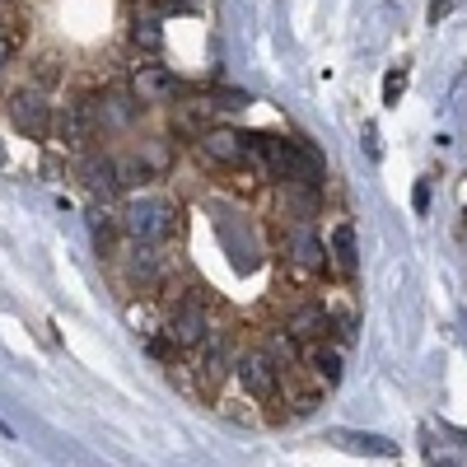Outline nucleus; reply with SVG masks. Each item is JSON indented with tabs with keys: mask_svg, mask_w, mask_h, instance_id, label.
<instances>
[{
	"mask_svg": "<svg viewBox=\"0 0 467 467\" xmlns=\"http://www.w3.org/2000/svg\"><path fill=\"white\" fill-rule=\"evenodd\" d=\"M0 440H10V425L5 420H0Z\"/></svg>",
	"mask_w": 467,
	"mask_h": 467,
	"instance_id": "31",
	"label": "nucleus"
},
{
	"mask_svg": "<svg viewBox=\"0 0 467 467\" xmlns=\"http://www.w3.org/2000/svg\"><path fill=\"white\" fill-rule=\"evenodd\" d=\"M197 145H202V154H206V164H220V169L248 164V136H239L234 127H211Z\"/></svg>",
	"mask_w": 467,
	"mask_h": 467,
	"instance_id": "8",
	"label": "nucleus"
},
{
	"mask_svg": "<svg viewBox=\"0 0 467 467\" xmlns=\"http://www.w3.org/2000/svg\"><path fill=\"white\" fill-rule=\"evenodd\" d=\"M122 266H127V281L140 285V290H150L154 281H160V271H164L160 248H154V244H136V239H131V253L122 257Z\"/></svg>",
	"mask_w": 467,
	"mask_h": 467,
	"instance_id": "12",
	"label": "nucleus"
},
{
	"mask_svg": "<svg viewBox=\"0 0 467 467\" xmlns=\"http://www.w3.org/2000/svg\"><path fill=\"white\" fill-rule=\"evenodd\" d=\"M416 211H420V215L431 211V178H420V182H416Z\"/></svg>",
	"mask_w": 467,
	"mask_h": 467,
	"instance_id": "28",
	"label": "nucleus"
},
{
	"mask_svg": "<svg viewBox=\"0 0 467 467\" xmlns=\"http://www.w3.org/2000/svg\"><path fill=\"white\" fill-rule=\"evenodd\" d=\"M304 365L314 369L318 383H337V379H341V350L327 346V341H314V346L304 350Z\"/></svg>",
	"mask_w": 467,
	"mask_h": 467,
	"instance_id": "17",
	"label": "nucleus"
},
{
	"mask_svg": "<svg viewBox=\"0 0 467 467\" xmlns=\"http://www.w3.org/2000/svg\"><path fill=\"white\" fill-rule=\"evenodd\" d=\"M5 108H10L15 131H19V136H28V140H47V136H52V127H57L52 103H47V94H43V89H15Z\"/></svg>",
	"mask_w": 467,
	"mask_h": 467,
	"instance_id": "2",
	"label": "nucleus"
},
{
	"mask_svg": "<svg viewBox=\"0 0 467 467\" xmlns=\"http://www.w3.org/2000/svg\"><path fill=\"white\" fill-rule=\"evenodd\" d=\"M285 257H290L299 271H308V276L327 271V248H323V239H318L314 224H290V229H285Z\"/></svg>",
	"mask_w": 467,
	"mask_h": 467,
	"instance_id": "7",
	"label": "nucleus"
},
{
	"mask_svg": "<svg viewBox=\"0 0 467 467\" xmlns=\"http://www.w3.org/2000/svg\"><path fill=\"white\" fill-rule=\"evenodd\" d=\"M318 402H323L318 388H299V393L290 398V416H314V411H318Z\"/></svg>",
	"mask_w": 467,
	"mask_h": 467,
	"instance_id": "24",
	"label": "nucleus"
},
{
	"mask_svg": "<svg viewBox=\"0 0 467 467\" xmlns=\"http://www.w3.org/2000/svg\"><path fill=\"white\" fill-rule=\"evenodd\" d=\"M365 150H369V160H379V127H365Z\"/></svg>",
	"mask_w": 467,
	"mask_h": 467,
	"instance_id": "29",
	"label": "nucleus"
},
{
	"mask_svg": "<svg viewBox=\"0 0 467 467\" xmlns=\"http://www.w3.org/2000/svg\"><path fill=\"white\" fill-rule=\"evenodd\" d=\"M211 127H215V103H211V99H187V103H173V131H178V136L202 140Z\"/></svg>",
	"mask_w": 467,
	"mask_h": 467,
	"instance_id": "11",
	"label": "nucleus"
},
{
	"mask_svg": "<svg viewBox=\"0 0 467 467\" xmlns=\"http://www.w3.org/2000/svg\"><path fill=\"white\" fill-rule=\"evenodd\" d=\"M234 374H239L244 393L257 398V402H271V398L281 393V365L271 360L262 346H257V350H244V356L234 360Z\"/></svg>",
	"mask_w": 467,
	"mask_h": 467,
	"instance_id": "3",
	"label": "nucleus"
},
{
	"mask_svg": "<svg viewBox=\"0 0 467 467\" xmlns=\"http://www.w3.org/2000/svg\"><path fill=\"white\" fill-rule=\"evenodd\" d=\"M211 103H215V108H224V112H239V108H248L253 99H248L244 89H215V94H211Z\"/></svg>",
	"mask_w": 467,
	"mask_h": 467,
	"instance_id": "27",
	"label": "nucleus"
},
{
	"mask_svg": "<svg viewBox=\"0 0 467 467\" xmlns=\"http://www.w3.org/2000/svg\"><path fill=\"white\" fill-rule=\"evenodd\" d=\"M402 89H407V70H402V66H393V70L383 75V103L393 108V103L402 99Z\"/></svg>",
	"mask_w": 467,
	"mask_h": 467,
	"instance_id": "26",
	"label": "nucleus"
},
{
	"mask_svg": "<svg viewBox=\"0 0 467 467\" xmlns=\"http://www.w3.org/2000/svg\"><path fill=\"white\" fill-rule=\"evenodd\" d=\"M99 112H94V99H75V103H66L61 108V117H57V136H61V145L66 150H85L89 140H99Z\"/></svg>",
	"mask_w": 467,
	"mask_h": 467,
	"instance_id": "5",
	"label": "nucleus"
},
{
	"mask_svg": "<svg viewBox=\"0 0 467 467\" xmlns=\"http://www.w3.org/2000/svg\"><path fill=\"white\" fill-rule=\"evenodd\" d=\"M112 164H117V187H122V192H136V187L154 182V169L140 160V150H131V154H112Z\"/></svg>",
	"mask_w": 467,
	"mask_h": 467,
	"instance_id": "18",
	"label": "nucleus"
},
{
	"mask_svg": "<svg viewBox=\"0 0 467 467\" xmlns=\"http://www.w3.org/2000/svg\"><path fill=\"white\" fill-rule=\"evenodd\" d=\"M15 52H19V24H0V75H5Z\"/></svg>",
	"mask_w": 467,
	"mask_h": 467,
	"instance_id": "25",
	"label": "nucleus"
},
{
	"mask_svg": "<svg viewBox=\"0 0 467 467\" xmlns=\"http://www.w3.org/2000/svg\"><path fill=\"white\" fill-rule=\"evenodd\" d=\"M262 350H266V356L276 360L281 369H290V365L299 360V337H295L290 327H285V332H271V337L262 341Z\"/></svg>",
	"mask_w": 467,
	"mask_h": 467,
	"instance_id": "20",
	"label": "nucleus"
},
{
	"mask_svg": "<svg viewBox=\"0 0 467 467\" xmlns=\"http://www.w3.org/2000/svg\"><path fill=\"white\" fill-rule=\"evenodd\" d=\"M332 444L350 449V453H369V458H398V444L383 435H360V431H337Z\"/></svg>",
	"mask_w": 467,
	"mask_h": 467,
	"instance_id": "16",
	"label": "nucleus"
},
{
	"mask_svg": "<svg viewBox=\"0 0 467 467\" xmlns=\"http://www.w3.org/2000/svg\"><path fill=\"white\" fill-rule=\"evenodd\" d=\"M122 234L136 244H164L173 239V229H178V206L164 202V197H131L122 206Z\"/></svg>",
	"mask_w": 467,
	"mask_h": 467,
	"instance_id": "1",
	"label": "nucleus"
},
{
	"mask_svg": "<svg viewBox=\"0 0 467 467\" xmlns=\"http://www.w3.org/2000/svg\"><path fill=\"white\" fill-rule=\"evenodd\" d=\"M112 224H122V220H112V211H103V206H94L89 211V229H94V244L108 253L112 248Z\"/></svg>",
	"mask_w": 467,
	"mask_h": 467,
	"instance_id": "23",
	"label": "nucleus"
},
{
	"mask_svg": "<svg viewBox=\"0 0 467 467\" xmlns=\"http://www.w3.org/2000/svg\"><path fill=\"white\" fill-rule=\"evenodd\" d=\"M449 10H453V0H431V24H440Z\"/></svg>",
	"mask_w": 467,
	"mask_h": 467,
	"instance_id": "30",
	"label": "nucleus"
},
{
	"mask_svg": "<svg viewBox=\"0 0 467 467\" xmlns=\"http://www.w3.org/2000/svg\"><path fill=\"white\" fill-rule=\"evenodd\" d=\"M164 332H169V341H173L178 350H202V346L211 341V314H206V304L182 299L173 314H169Z\"/></svg>",
	"mask_w": 467,
	"mask_h": 467,
	"instance_id": "4",
	"label": "nucleus"
},
{
	"mask_svg": "<svg viewBox=\"0 0 467 467\" xmlns=\"http://www.w3.org/2000/svg\"><path fill=\"white\" fill-rule=\"evenodd\" d=\"M140 160L154 169V178H164V173H169V164H173V150H169V140H164V136H154V140H140Z\"/></svg>",
	"mask_w": 467,
	"mask_h": 467,
	"instance_id": "22",
	"label": "nucleus"
},
{
	"mask_svg": "<svg viewBox=\"0 0 467 467\" xmlns=\"http://www.w3.org/2000/svg\"><path fill=\"white\" fill-rule=\"evenodd\" d=\"M140 99L136 94H94V112H99V127L103 131H127L136 117H140Z\"/></svg>",
	"mask_w": 467,
	"mask_h": 467,
	"instance_id": "10",
	"label": "nucleus"
},
{
	"mask_svg": "<svg viewBox=\"0 0 467 467\" xmlns=\"http://www.w3.org/2000/svg\"><path fill=\"white\" fill-rule=\"evenodd\" d=\"M229 369H234V360H229V346L215 337V341H206L202 346V360H197V374H202V383L206 388H220L224 379H229Z\"/></svg>",
	"mask_w": 467,
	"mask_h": 467,
	"instance_id": "14",
	"label": "nucleus"
},
{
	"mask_svg": "<svg viewBox=\"0 0 467 467\" xmlns=\"http://www.w3.org/2000/svg\"><path fill=\"white\" fill-rule=\"evenodd\" d=\"M131 94L140 103H173L182 94V80L173 70H164V66H136L131 70Z\"/></svg>",
	"mask_w": 467,
	"mask_h": 467,
	"instance_id": "9",
	"label": "nucleus"
},
{
	"mask_svg": "<svg viewBox=\"0 0 467 467\" xmlns=\"http://www.w3.org/2000/svg\"><path fill=\"white\" fill-rule=\"evenodd\" d=\"M80 182L94 192V197H117V164H112V154H85V164H80Z\"/></svg>",
	"mask_w": 467,
	"mask_h": 467,
	"instance_id": "13",
	"label": "nucleus"
},
{
	"mask_svg": "<svg viewBox=\"0 0 467 467\" xmlns=\"http://www.w3.org/2000/svg\"><path fill=\"white\" fill-rule=\"evenodd\" d=\"M332 257H337V266H341L346 281L356 276L360 253H356V229H350V224H337V234H332Z\"/></svg>",
	"mask_w": 467,
	"mask_h": 467,
	"instance_id": "19",
	"label": "nucleus"
},
{
	"mask_svg": "<svg viewBox=\"0 0 467 467\" xmlns=\"http://www.w3.org/2000/svg\"><path fill=\"white\" fill-rule=\"evenodd\" d=\"M131 43H136L140 52H160V47H164L160 19H154V15H136V19H131Z\"/></svg>",
	"mask_w": 467,
	"mask_h": 467,
	"instance_id": "21",
	"label": "nucleus"
},
{
	"mask_svg": "<svg viewBox=\"0 0 467 467\" xmlns=\"http://www.w3.org/2000/svg\"><path fill=\"white\" fill-rule=\"evenodd\" d=\"M285 327L295 337H304V341H323L332 332V314H327V308H318V304H304V308H295V314H290Z\"/></svg>",
	"mask_w": 467,
	"mask_h": 467,
	"instance_id": "15",
	"label": "nucleus"
},
{
	"mask_svg": "<svg viewBox=\"0 0 467 467\" xmlns=\"http://www.w3.org/2000/svg\"><path fill=\"white\" fill-rule=\"evenodd\" d=\"M276 187H281V192H276V202H281L285 220H295V224H314V220L323 215V192H318V182L290 178V182H276Z\"/></svg>",
	"mask_w": 467,
	"mask_h": 467,
	"instance_id": "6",
	"label": "nucleus"
}]
</instances>
